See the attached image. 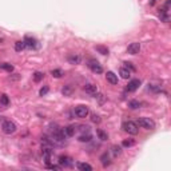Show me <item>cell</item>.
<instances>
[{
  "mask_svg": "<svg viewBox=\"0 0 171 171\" xmlns=\"http://www.w3.org/2000/svg\"><path fill=\"white\" fill-rule=\"evenodd\" d=\"M136 124L142 128H146V130H154L155 128V122L151 118H140Z\"/></svg>",
  "mask_w": 171,
  "mask_h": 171,
  "instance_id": "1",
  "label": "cell"
},
{
  "mask_svg": "<svg viewBox=\"0 0 171 171\" xmlns=\"http://www.w3.org/2000/svg\"><path fill=\"white\" fill-rule=\"evenodd\" d=\"M123 130H124L127 134H130V135H136L138 131H139L138 130V124H136L135 122H131V120L123 123Z\"/></svg>",
  "mask_w": 171,
  "mask_h": 171,
  "instance_id": "2",
  "label": "cell"
},
{
  "mask_svg": "<svg viewBox=\"0 0 171 171\" xmlns=\"http://www.w3.org/2000/svg\"><path fill=\"white\" fill-rule=\"evenodd\" d=\"M1 130L4 134L11 135V134H13L16 130H18V127H16V124L12 122V120H5V122H3V124H1Z\"/></svg>",
  "mask_w": 171,
  "mask_h": 171,
  "instance_id": "3",
  "label": "cell"
},
{
  "mask_svg": "<svg viewBox=\"0 0 171 171\" xmlns=\"http://www.w3.org/2000/svg\"><path fill=\"white\" fill-rule=\"evenodd\" d=\"M42 155H43V160H44L45 164H50L51 159H52V156H53L52 147L43 146V147H42Z\"/></svg>",
  "mask_w": 171,
  "mask_h": 171,
  "instance_id": "4",
  "label": "cell"
},
{
  "mask_svg": "<svg viewBox=\"0 0 171 171\" xmlns=\"http://www.w3.org/2000/svg\"><path fill=\"white\" fill-rule=\"evenodd\" d=\"M87 66L94 74H102V72H103V67L99 64V61L96 60V59H90Z\"/></svg>",
  "mask_w": 171,
  "mask_h": 171,
  "instance_id": "5",
  "label": "cell"
},
{
  "mask_svg": "<svg viewBox=\"0 0 171 171\" xmlns=\"http://www.w3.org/2000/svg\"><path fill=\"white\" fill-rule=\"evenodd\" d=\"M90 114V110H88L87 106H84V104H80V106H77L76 108H75V115H76L77 118H87V115Z\"/></svg>",
  "mask_w": 171,
  "mask_h": 171,
  "instance_id": "6",
  "label": "cell"
},
{
  "mask_svg": "<svg viewBox=\"0 0 171 171\" xmlns=\"http://www.w3.org/2000/svg\"><path fill=\"white\" fill-rule=\"evenodd\" d=\"M83 90H84L86 92H87L88 95H91V96L98 95V87H96V84H92V83H87Z\"/></svg>",
  "mask_w": 171,
  "mask_h": 171,
  "instance_id": "7",
  "label": "cell"
},
{
  "mask_svg": "<svg viewBox=\"0 0 171 171\" xmlns=\"http://www.w3.org/2000/svg\"><path fill=\"white\" fill-rule=\"evenodd\" d=\"M139 86H140V80H139V79H132V80L128 82L126 90H127L128 92H134V91H136L139 88Z\"/></svg>",
  "mask_w": 171,
  "mask_h": 171,
  "instance_id": "8",
  "label": "cell"
},
{
  "mask_svg": "<svg viewBox=\"0 0 171 171\" xmlns=\"http://www.w3.org/2000/svg\"><path fill=\"white\" fill-rule=\"evenodd\" d=\"M59 164L63 166V167H71V166L74 164V162H72V159L69 156H67V155H60V156H59Z\"/></svg>",
  "mask_w": 171,
  "mask_h": 171,
  "instance_id": "9",
  "label": "cell"
},
{
  "mask_svg": "<svg viewBox=\"0 0 171 171\" xmlns=\"http://www.w3.org/2000/svg\"><path fill=\"white\" fill-rule=\"evenodd\" d=\"M139 51H140V43H131L127 47V53H130V55H136V53H139Z\"/></svg>",
  "mask_w": 171,
  "mask_h": 171,
  "instance_id": "10",
  "label": "cell"
},
{
  "mask_svg": "<svg viewBox=\"0 0 171 171\" xmlns=\"http://www.w3.org/2000/svg\"><path fill=\"white\" fill-rule=\"evenodd\" d=\"M24 43H26V48H29V50L37 48V42H36V39H34V37L27 36L26 40H24Z\"/></svg>",
  "mask_w": 171,
  "mask_h": 171,
  "instance_id": "11",
  "label": "cell"
},
{
  "mask_svg": "<svg viewBox=\"0 0 171 171\" xmlns=\"http://www.w3.org/2000/svg\"><path fill=\"white\" fill-rule=\"evenodd\" d=\"M106 79L108 83H111V84H118V82H119V79H118V75H115L112 71H108L106 74Z\"/></svg>",
  "mask_w": 171,
  "mask_h": 171,
  "instance_id": "12",
  "label": "cell"
},
{
  "mask_svg": "<svg viewBox=\"0 0 171 171\" xmlns=\"http://www.w3.org/2000/svg\"><path fill=\"white\" fill-rule=\"evenodd\" d=\"M80 61H82V58H80V55L72 53V55L68 56V63H69V64H80Z\"/></svg>",
  "mask_w": 171,
  "mask_h": 171,
  "instance_id": "13",
  "label": "cell"
},
{
  "mask_svg": "<svg viewBox=\"0 0 171 171\" xmlns=\"http://www.w3.org/2000/svg\"><path fill=\"white\" fill-rule=\"evenodd\" d=\"M63 132L66 136H74L75 132H76V127L75 126H67V127H64Z\"/></svg>",
  "mask_w": 171,
  "mask_h": 171,
  "instance_id": "14",
  "label": "cell"
},
{
  "mask_svg": "<svg viewBox=\"0 0 171 171\" xmlns=\"http://www.w3.org/2000/svg\"><path fill=\"white\" fill-rule=\"evenodd\" d=\"M91 139H92L91 134L90 132H84V134H82V135H79L77 140L82 142V143H87V142H91Z\"/></svg>",
  "mask_w": 171,
  "mask_h": 171,
  "instance_id": "15",
  "label": "cell"
},
{
  "mask_svg": "<svg viewBox=\"0 0 171 171\" xmlns=\"http://www.w3.org/2000/svg\"><path fill=\"white\" fill-rule=\"evenodd\" d=\"M77 168L80 171H92V166L88 164V163H83V162H79L77 163Z\"/></svg>",
  "mask_w": 171,
  "mask_h": 171,
  "instance_id": "16",
  "label": "cell"
},
{
  "mask_svg": "<svg viewBox=\"0 0 171 171\" xmlns=\"http://www.w3.org/2000/svg\"><path fill=\"white\" fill-rule=\"evenodd\" d=\"M100 162H102V164H103V167H107V166H110L111 160H110V155L107 154V152H104V154L100 156Z\"/></svg>",
  "mask_w": 171,
  "mask_h": 171,
  "instance_id": "17",
  "label": "cell"
},
{
  "mask_svg": "<svg viewBox=\"0 0 171 171\" xmlns=\"http://www.w3.org/2000/svg\"><path fill=\"white\" fill-rule=\"evenodd\" d=\"M119 75L123 77V79H128V77L131 76V72L128 68H126V67H122V68L119 69Z\"/></svg>",
  "mask_w": 171,
  "mask_h": 171,
  "instance_id": "18",
  "label": "cell"
},
{
  "mask_svg": "<svg viewBox=\"0 0 171 171\" xmlns=\"http://www.w3.org/2000/svg\"><path fill=\"white\" fill-rule=\"evenodd\" d=\"M120 154H122V147L120 146H112L111 147V155L114 158H118Z\"/></svg>",
  "mask_w": 171,
  "mask_h": 171,
  "instance_id": "19",
  "label": "cell"
},
{
  "mask_svg": "<svg viewBox=\"0 0 171 171\" xmlns=\"http://www.w3.org/2000/svg\"><path fill=\"white\" fill-rule=\"evenodd\" d=\"M96 134H98V138L100 139V140H107V139H108V134H107L104 130H102V128H98V130H96Z\"/></svg>",
  "mask_w": 171,
  "mask_h": 171,
  "instance_id": "20",
  "label": "cell"
},
{
  "mask_svg": "<svg viewBox=\"0 0 171 171\" xmlns=\"http://www.w3.org/2000/svg\"><path fill=\"white\" fill-rule=\"evenodd\" d=\"M72 92H74V88H72V86H64L63 90H61V94H63L64 96H71Z\"/></svg>",
  "mask_w": 171,
  "mask_h": 171,
  "instance_id": "21",
  "label": "cell"
},
{
  "mask_svg": "<svg viewBox=\"0 0 171 171\" xmlns=\"http://www.w3.org/2000/svg\"><path fill=\"white\" fill-rule=\"evenodd\" d=\"M95 50L102 55H108V48L104 47V45H95Z\"/></svg>",
  "mask_w": 171,
  "mask_h": 171,
  "instance_id": "22",
  "label": "cell"
},
{
  "mask_svg": "<svg viewBox=\"0 0 171 171\" xmlns=\"http://www.w3.org/2000/svg\"><path fill=\"white\" fill-rule=\"evenodd\" d=\"M128 108H131V110L140 108V103H139L138 100H130L128 102Z\"/></svg>",
  "mask_w": 171,
  "mask_h": 171,
  "instance_id": "23",
  "label": "cell"
},
{
  "mask_svg": "<svg viewBox=\"0 0 171 171\" xmlns=\"http://www.w3.org/2000/svg\"><path fill=\"white\" fill-rule=\"evenodd\" d=\"M24 48H26V43H24V40L23 42H16L15 43V50L18 51V52H21Z\"/></svg>",
  "mask_w": 171,
  "mask_h": 171,
  "instance_id": "24",
  "label": "cell"
},
{
  "mask_svg": "<svg viewBox=\"0 0 171 171\" xmlns=\"http://www.w3.org/2000/svg\"><path fill=\"white\" fill-rule=\"evenodd\" d=\"M0 104H3V106H8V104H10V98H8L5 94L0 95Z\"/></svg>",
  "mask_w": 171,
  "mask_h": 171,
  "instance_id": "25",
  "label": "cell"
},
{
  "mask_svg": "<svg viewBox=\"0 0 171 171\" xmlns=\"http://www.w3.org/2000/svg\"><path fill=\"white\" fill-rule=\"evenodd\" d=\"M43 77H44V74H43V72H39V71H36L34 74V80L36 83H39V82H42L43 80Z\"/></svg>",
  "mask_w": 171,
  "mask_h": 171,
  "instance_id": "26",
  "label": "cell"
},
{
  "mask_svg": "<svg viewBox=\"0 0 171 171\" xmlns=\"http://www.w3.org/2000/svg\"><path fill=\"white\" fill-rule=\"evenodd\" d=\"M0 68L4 69V71H8V72L13 71V66H12V64H8V63H1V64H0Z\"/></svg>",
  "mask_w": 171,
  "mask_h": 171,
  "instance_id": "27",
  "label": "cell"
},
{
  "mask_svg": "<svg viewBox=\"0 0 171 171\" xmlns=\"http://www.w3.org/2000/svg\"><path fill=\"white\" fill-rule=\"evenodd\" d=\"M51 75H52L53 77H61V76H63V71H61V69H59V68L52 69V71H51Z\"/></svg>",
  "mask_w": 171,
  "mask_h": 171,
  "instance_id": "28",
  "label": "cell"
},
{
  "mask_svg": "<svg viewBox=\"0 0 171 171\" xmlns=\"http://www.w3.org/2000/svg\"><path fill=\"white\" fill-rule=\"evenodd\" d=\"M134 144H135V140H134V139H124L122 146L123 147H131V146H134Z\"/></svg>",
  "mask_w": 171,
  "mask_h": 171,
  "instance_id": "29",
  "label": "cell"
},
{
  "mask_svg": "<svg viewBox=\"0 0 171 171\" xmlns=\"http://www.w3.org/2000/svg\"><path fill=\"white\" fill-rule=\"evenodd\" d=\"M48 91H50V88H48V86H44L43 88H40V91H39V95L40 96H44V95H47L48 94Z\"/></svg>",
  "mask_w": 171,
  "mask_h": 171,
  "instance_id": "30",
  "label": "cell"
},
{
  "mask_svg": "<svg viewBox=\"0 0 171 171\" xmlns=\"http://www.w3.org/2000/svg\"><path fill=\"white\" fill-rule=\"evenodd\" d=\"M91 120H92L94 123H100V116L96 114H92L91 115Z\"/></svg>",
  "mask_w": 171,
  "mask_h": 171,
  "instance_id": "31",
  "label": "cell"
},
{
  "mask_svg": "<svg viewBox=\"0 0 171 171\" xmlns=\"http://www.w3.org/2000/svg\"><path fill=\"white\" fill-rule=\"evenodd\" d=\"M79 130L82 131L83 134H84V132H90V127H88V126H79Z\"/></svg>",
  "mask_w": 171,
  "mask_h": 171,
  "instance_id": "32",
  "label": "cell"
},
{
  "mask_svg": "<svg viewBox=\"0 0 171 171\" xmlns=\"http://www.w3.org/2000/svg\"><path fill=\"white\" fill-rule=\"evenodd\" d=\"M48 168H51V170H60L61 166H56V164H47Z\"/></svg>",
  "mask_w": 171,
  "mask_h": 171,
  "instance_id": "33",
  "label": "cell"
},
{
  "mask_svg": "<svg viewBox=\"0 0 171 171\" xmlns=\"http://www.w3.org/2000/svg\"><path fill=\"white\" fill-rule=\"evenodd\" d=\"M124 64H126V68H130V69H132V71H135V67L132 66V63H128V61H124Z\"/></svg>",
  "mask_w": 171,
  "mask_h": 171,
  "instance_id": "34",
  "label": "cell"
}]
</instances>
